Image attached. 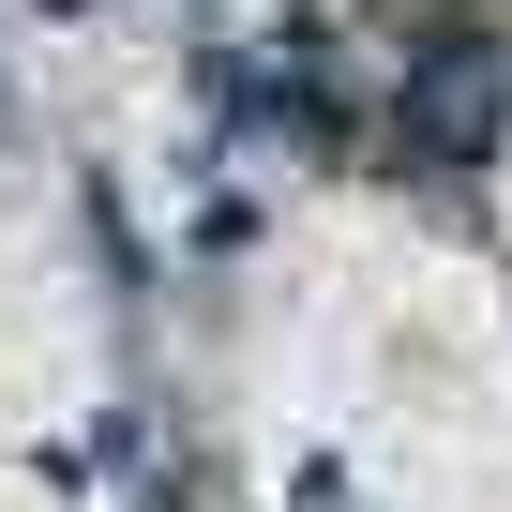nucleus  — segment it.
I'll return each instance as SVG.
<instances>
[{"instance_id": "f257e3e1", "label": "nucleus", "mask_w": 512, "mask_h": 512, "mask_svg": "<svg viewBox=\"0 0 512 512\" xmlns=\"http://www.w3.org/2000/svg\"><path fill=\"white\" fill-rule=\"evenodd\" d=\"M497 91H512V61H497V46L422 61V136H437V151H482V136H497Z\"/></svg>"}]
</instances>
